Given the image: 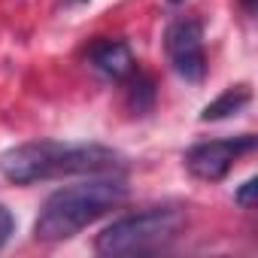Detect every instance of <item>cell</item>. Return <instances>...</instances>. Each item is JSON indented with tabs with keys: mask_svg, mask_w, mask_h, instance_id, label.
Instances as JSON below:
<instances>
[{
	"mask_svg": "<svg viewBox=\"0 0 258 258\" xmlns=\"http://www.w3.org/2000/svg\"><path fill=\"white\" fill-rule=\"evenodd\" d=\"M124 155L100 143H58L34 140L0 155V173L16 185H34L64 176H103L124 173Z\"/></svg>",
	"mask_w": 258,
	"mask_h": 258,
	"instance_id": "1",
	"label": "cell"
},
{
	"mask_svg": "<svg viewBox=\"0 0 258 258\" xmlns=\"http://www.w3.org/2000/svg\"><path fill=\"white\" fill-rule=\"evenodd\" d=\"M127 198V185L118 173H103V176H88L85 182L64 185L52 191L40 216L34 222V237L40 243H61L76 237L82 228L106 216L109 210L121 207Z\"/></svg>",
	"mask_w": 258,
	"mask_h": 258,
	"instance_id": "2",
	"label": "cell"
},
{
	"mask_svg": "<svg viewBox=\"0 0 258 258\" xmlns=\"http://www.w3.org/2000/svg\"><path fill=\"white\" fill-rule=\"evenodd\" d=\"M185 228V213L179 207H146L140 213H127L106 225L97 240V255H149L167 249Z\"/></svg>",
	"mask_w": 258,
	"mask_h": 258,
	"instance_id": "3",
	"label": "cell"
},
{
	"mask_svg": "<svg viewBox=\"0 0 258 258\" xmlns=\"http://www.w3.org/2000/svg\"><path fill=\"white\" fill-rule=\"evenodd\" d=\"M258 146V140L252 134H240V137H222V140H204L195 143L191 149H185L182 164L195 179L204 182H222L231 167Z\"/></svg>",
	"mask_w": 258,
	"mask_h": 258,
	"instance_id": "4",
	"label": "cell"
},
{
	"mask_svg": "<svg viewBox=\"0 0 258 258\" xmlns=\"http://www.w3.org/2000/svg\"><path fill=\"white\" fill-rule=\"evenodd\" d=\"M164 52L176 76L185 82H204L207 76V52H204V25L191 16H182L164 31Z\"/></svg>",
	"mask_w": 258,
	"mask_h": 258,
	"instance_id": "5",
	"label": "cell"
},
{
	"mask_svg": "<svg viewBox=\"0 0 258 258\" xmlns=\"http://www.w3.org/2000/svg\"><path fill=\"white\" fill-rule=\"evenodd\" d=\"M85 58H88L91 70H97L103 79H112V82H121L127 73L137 67L131 46H127L124 40H109V37L94 40L88 46V55Z\"/></svg>",
	"mask_w": 258,
	"mask_h": 258,
	"instance_id": "6",
	"label": "cell"
},
{
	"mask_svg": "<svg viewBox=\"0 0 258 258\" xmlns=\"http://www.w3.org/2000/svg\"><path fill=\"white\" fill-rule=\"evenodd\" d=\"M121 82H124V106L131 109L134 115H146V112H152V109H155L158 85H155V79H152L146 70L134 67V70L127 73Z\"/></svg>",
	"mask_w": 258,
	"mask_h": 258,
	"instance_id": "7",
	"label": "cell"
},
{
	"mask_svg": "<svg viewBox=\"0 0 258 258\" xmlns=\"http://www.w3.org/2000/svg\"><path fill=\"white\" fill-rule=\"evenodd\" d=\"M252 100V88L249 85H231L225 88L216 100H210L201 112V121H222V118H231L237 112H243Z\"/></svg>",
	"mask_w": 258,
	"mask_h": 258,
	"instance_id": "8",
	"label": "cell"
},
{
	"mask_svg": "<svg viewBox=\"0 0 258 258\" xmlns=\"http://www.w3.org/2000/svg\"><path fill=\"white\" fill-rule=\"evenodd\" d=\"M255 191H258V179H246V182L234 191V204L243 207V210H252V207H255Z\"/></svg>",
	"mask_w": 258,
	"mask_h": 258,
	"instance_id": "9",
	"label": "cell"
},
{
	"mask_svg": "<svg viewBox=\"0 0 258 258\" xmlns=\"http://www.w3.org/2000/svg\"><path fill=\"white\" fill-rule=\"evenodd\" d=\"M13 231H16V216H13L4 204H0V249H4V246L10 243Z\"/></svg>",
	"mask_w": 258,
	"mask_h": 258,
	"instance_id": "10",
	"label": "cell"
},
{
	"mask_svg": "<svg viewBox=\"0 0 258 258\" xmlns=\"http://www.w3.org/2000/svg\"><path fill=\"white\" fill-rule=\"evenodd\" d=\"M255 4L258 0H240V7L246 10V16H255Z\"/></svg>",
	"mask_w": 258,
	"mask_h": 258,
	"instance_id": "11",
	"label": "cell"
},
{
	"mask_svg": "<svg viewBox=\"0 0 258 258\" xmlns=\"http://www.w3.org/2000/svg\"><path fill=\"white\" fill-rule=\"evenodd\" d=\"M67 7H79V4H88V0H64Z\"/></svg>",
	"mask_w": 258,
	"mask_h": 258,
	"instance_id": "12",
	"label": "cell"
},
{
	"mask_svg": "<svg viewBox=\"0 0 258 258\" xmlns=\"http://www.w3.org/2000/svg\"><path fill=\"white\" fill-rule=\"evenodd\" d=\"M167 4H170V7H179V4H182V0H167Z\"/></svg>",
	"mask_w": 258,
	"mask_h": 258,
	"instance_id": "13",
	"label": "cell"
}]
</instances>
